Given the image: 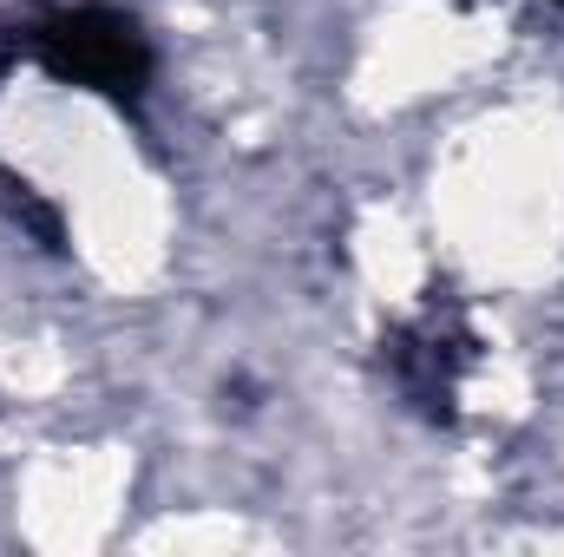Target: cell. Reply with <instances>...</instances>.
Instances as JSON below:
<instances>
[{
    "mask_svg": "<svg viewBox=\"0 0 564 557\" xmlns=\"http://www.w3.org/2000/svg\"><path fill=\"white\" fill-rule=\"evenodd\" d=\"M13 59H33L59 86L99 92L112 106H139L151 86V40L119 7H53L0 40V73Z\"/></svg>",
    "mask_w": 564,
    "mask_h": 557,
    "instance_id": "obj_1",
    "label": "cell"
},
{
    "mask_svg": "<svg viewBox=\"0 0 564 557\" xmlns=\"http://www.w3.org/2000/svg\"><path fill=\"white\" fill-rule=\"evenodd\" d=\"M473 354L479 348H473V328L459 321V308H426L421 321H408L381 341V361H388L394 387L426 419H453V394H459V374H466Z\"/></svg>",
    "mask_w": 564,
    "mask_h": 557,
    "instance_id": "obj_2",
    "label": "cell"
}]
</instances>
